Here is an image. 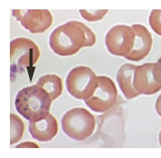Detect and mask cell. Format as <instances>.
I'll return each mask as SVG.
<instances>
[{"label": "cell", "instance_id": "obj_1", "mask_svg": "<svg viewBox=\"0 0 161 158\" xmlns=\"http://www.w3.org/2000/svg\"><path fill=\"white\" fill-rule=\"evenodd\" d=\"M96 41L94 33L83 23L71 20L54 29L49 45L58 55H73L84 47H92Z\"/></svg>", "mask_w": 161, "mask_h": 158}, {"label": "cell", "instance_id": "obj_2", "mask_svg": "<svg viewBox=\"0 0 161 158\" xmlns=\"http://www.w3.org/2000/svg\"><path fill=\"white\" fill-rule=\"evenodd\" d=\"M53 101L43 89L36 84L19 90L16 96V110L25 119L35 121L49 113Z\"/></svg>", "mask_w": 161, "mask_h": 158}, {"label": "cell", "instance_id": "obj_3", "mask_svg": "<svg viewBox=\"0 0 161 158\" xmlns=\"http://www.w3.org/2000/svg\"><path fill=\"white\" fill-rule=\"evenodd\" d=\"M62 130L72 140L82 141L89 138L94 132L95 116L84 108L69 110L61 118Z\"/></svg>", "mask_w": 161, "mask_h": 158}, {"label": "cell", "instance_id": "obj_4", "mask_svg": "<svg viewBox=\"0 0 161 158\" xmlns=\"http://www.w3.org/2000/svg\"><path fill=\"white\" fill-rule=\"evenodd\" d=\"M118 97L116 86L110 78L97 76L96 86L91 94L84 100V102L93 111L104 113L116 104Z\"/></svg>", "mask_w": 161, "mask_h": 158}, {"label": "cell", "instance_id": "obj_5", "mask_svg": "<svg viewBox=\"0 0 161 158\" xmlns=\"http://www.w3.org/2000/svg\"><path fill=\"white\" fill-rule=\"evenodd\" d=\"M40 56L39 48L31 39L19 37L13 40L10 43L11 71L20 73L27 67L33 66Z\"/></svg>", "mask_w": 161, "mask_h": 158}, {"label": "cell", "instance_id": "obj_6", "mask_svg": "<svg viewBox=\"0 0 161 158\" xmlns=\"http://www.w3.org/2000/svg\"><path fill=\"white\" fill-rule=\"evenodd\" d=\"M96 82L97 76L91 68L79 66L69 73L66 78V87L72 96L84 100L93 92Z\"/></svg>", "mask_w": 161, "mask_h": 158}, {"label": "cell", "instance_id": "obj_7", "mask_svg": "<svg viewBox=\"0 0 161 158\" xmlns=\"http://www.w3.org/2000/svg\"><path fill=\"white\" fill-rule=\"evenodd\" d=\"M133 86L140 95H154L161 89V64L146 63L136 66Z\"/></svg>", "mask_w": 161, "mask_h": 158}, {"label": "cell", "instance_id": "obj_8", "mask_svg": "<svg viewBox=\"0 0 161 158\" xmlns=\"http://www.w3.org/2000/svg\"><path fill=\"white\" fill-rule=\"evenodd\" d=\"M105 40L107 50L111 54L125 57L133 48L135 32L131 27L125 25H116L107 32Z\"/></svg>", "mask_w": 161, "mask_h": 158}, {"label": "cell", "instance_id": "obj_9", "mask_svg": "<svg viewBox=\"0 0 161 158\" xmlns=\"http://www.w3.org/2000/svg\"><path fill=\"white\" fill-rule=\"evenodd\" d=\"M12 14L33 34L45 33L51 26L53 19L48 9H13Z\"/></svg>", "mask_w": 161, "mask_h": 158}, {"label": "cell", "instance_id": "obj_10", "mask_svg": "<svg viewBox=\"0 0 161 158\" xmlns=\"http://www.w3.org/2000/svg\"><path fill=\"white\" fill-rule=\"evenodd\" d=\"M131 28L135 32V44L130 53L125 57L130 61L139 62L150 53L153 45L152 34L146 27L141 24H135Z\"/></svg>", "mask_w": 161, "mask_h": 158}, {"label": "cell", "instance_id": "obj_11", "mask_svg": "<svg viewBox=\"0 0 161 158\" xmlns=\"http://www.w3.org/2000/svg\"><path fill=\"white\" fill-rule=\"evenodd\" d=\"M58 123L50 113L41 119L29 122V132L34 140L40 142L51 141L57 135Z\"/></svg>", "mask_w": 161, "mask_h": 158}, {"label": "cell", "instance_id": "obj_12", "mask_svg": "<svg viewBox=\"0 0 161 158\" xmlns=\"http://www.w3.org/2000/svg\"><path fill=\"white\" fill-rule=\"evenodd\" d=\"M136 65L127 63L120 67L117 73V82L127 99L136 98L140 95L133 86V77Z\"/></svg>", "mask_w": 161, "mask_h": 158}, {"label": "cell", "instance_id": "obj_13", "mask_svg": "<svg viewBox=\"0 0 161 158\" xmlns=\"http://www.w3.org/2000/svg\"><path fill=\"white\" fill-rule=\"evenodd\" d=\"M37 85L49 94L52 101L59 98L63 92L61 78L55 74H46L39 78Z\"/></svg>", "mask_w": 161, "mask_h": 158}, {"label": "cell", "instance_id": "obj_14", "mask_svg": "<svg viewBox=\"0 0 161 158\" xmlns=\"http://www.w3.org/2000/svg\"><path fill=\"white\" fill-rule=\"evenodd\" d=\"M11 145L20 140L23 136L25 125L21 118L17 115L11 113Z\"/></svg>", "mask_w": 161, "mask_h": 158}, {"label": "cell", "instance_id": "obj_15", "mask_svg": "<svg viewBox=\"0 0 161 158\" xmlns=\"http://www.w3.org/2000/svg\"><path fill=\"white\" fill-rule=\"evenodd\" d=\"M80 15L83 18L89 22H95L101 20L107 14L108 10L98 9V10H79Z\"/></svg>", "mask_w": 161, "mask_h": 158}, {"label": "cell", "instance_id": "obj_16", "mask_svg": "<svg viewBox=\"0 0 161 158\" xmlns=\"http://www.w3.org/2000/svg\"><path fill=\"white\" fill-rule=\"evenodd\" d=\"M149 23L154 33L161 36V9H153L151 11Z\"/></svg>", "mask_w": 161, "mask_h": 158}, {"label": "cell", "instance_id": "obj_17", "mask_svg": "<svg viewBox=\"0 0 161 158\" xmlns=\"http://www.w3.org/2000/svg\"><path fill=\"white\" fill-rule=\"evenodd\" d=\"M16 148H39V147L36 143L31 141H25V143L18 145Z\"/></svg>", "mask_w": 161, "mask_h": 158}, {"label": "cell", "instance_id": "obj_18", "mask_svg": "<svg viewBox=\"0 0 161 158\" xmlns=\"http://www.w3.org/2000/svg\"><path fill=\"white\" fill-rule=\"evenodd\" d=\"M155 110L157 113L161 117V94L157 98L155 102Z\"/></svg>", "mask_w": 161, "mask_h": 158}, {"label": "cell", "instance_id": "obj_19", "mask_svg": "<svg viewBox=\"0 0 161 158\" xmlns=\"http://www.w3.org/2000/svg\"><path fill=\"white\" fill-rule=\"evenodd\" d=\"M158 140H159V143H160V146L161 147V130L159 133L158 135Z\"/></svg>", "mask_w": 161, "mask_h": 158}, {"label": "cell", "instance_id": "obj_20", "mask_svg": "<svg viewBox=\"0 0 161 158\" xmlns=\"http://www.w3.org/2000/svg\"><path fill=\"white\" fill-rule=\"evenodd\" d=\"M158 62L159 63L161 64V57H160V59H158Z\"/></svg>", "mask_w": 161, "mask_h": 158}]
</instances>
